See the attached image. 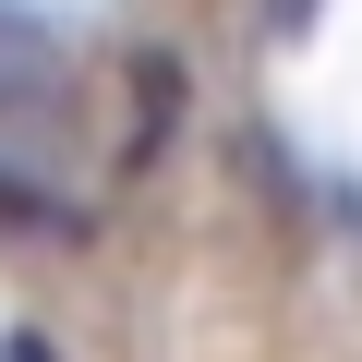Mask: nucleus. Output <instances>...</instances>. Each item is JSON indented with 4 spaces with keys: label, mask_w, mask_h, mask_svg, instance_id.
I'll list each match as a JSON object with an SVG mask.
<instances>
[{
    "label": "nucleus",
    "mask_w": 362,
    "mask_h": 362,
    "mask_svg": "<svg viewBox=\"0 0 362 362\" xmlns=\"http://www.w3.org/2000/svg\"><path fill=\"white\" fill-rule=\"evenodd\" d=\"M169 97H181V61H169V49H157V61H133V157H157Z\"/></svg>",
    "instance_id": "obj_1"
},
{
    "label": "nucleus",
    "mask_w": 362,
    "mask_h": 362,
    "mask_svg": "<svg viewBox=\"0 0 362 362\" xmlns=\"http://www.w3.org/2000/svg\"><path fill=\"white\" fill-rule=\"evenodd\" d=\"M0 362H61V350H49L37 326H13V338H0Z\"/></svg>",
    "instance_id": "obj_2"
}]
</instances>
